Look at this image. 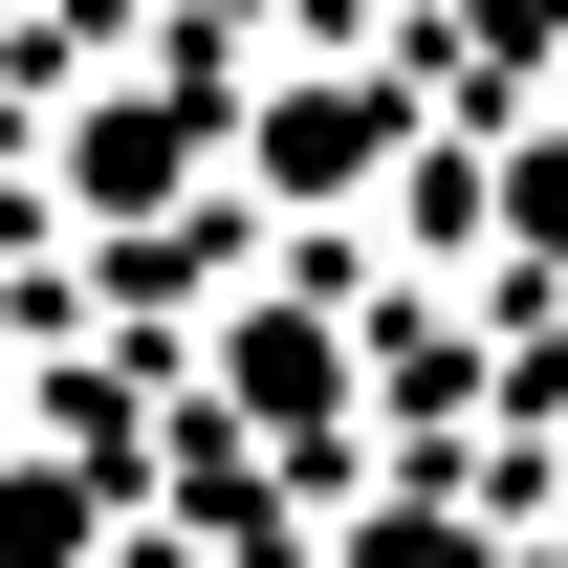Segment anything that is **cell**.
I'll return each mask as SVG.
<instances>
[{
  "label": "cell",
  "mask_w": 568,
  "mask_h": 568,
  "mask_svg": "<svg viewBox=\"0 0 568 568\" xmlns=\"http://www.w3.org/2000/svg\"><path fill=\"white\" fill-rule=\"evenodd\" d=\"M197 132H219V88H175V67H153V88H110V110L67 132V197H88V219H153L175 175H197Z\"/></svg>",
  "instance_id": "obj_1"
},
{
  "label": "cell",
  "mask_w": 568,
  "mask_h": 568,
  "mask_svg": "<svg viewBox=\"0 0 568 568\" xmlns=\"http://www.w3.org/2000/svg\"><path fill=\"white\" fill-rule=\"evenodd\" d=\"M263 175H284V197H372V175H394V88H284V110H263Z\"/></svg>",
  "instance_id": "obj_2"
},
{
  "label": "cell",
  "mask_w": 568,
  "mask_h": 568,
  "mask_svg": "<svg viewBox=\"0 0 568 568\" xmlns=\"http://www.w3.org/2000/svg\"><path fill=\"white\" fill-rule=\"evenodd\" d=\"M328 394H351V351H328V328H241V416H284V437H306Z\"/></svg>",
  "instance_id": "obj_3"
},
{
  "label": "cell",
  "mask_w": 568,
  "mask_h": 568,
  "mask_svg": "<svg viewBox=\"0 0 568 568\" xmlns=\"http://www.w3.org/2000/svg\"><path fill=\"white\" fill-rule=\"evenodd\" d=\"M88 547V481H44V459H22V481H0V568H67Z\"/></svg>",
  "instance_id": "obj_4"
},
{
  "label": "cell",
  "mask_w": 568,
  "mask_h": 568,
  "mask_svg": "<svg viewBox=\"0 0 568 568\" xmlns=\"http://www.w3.org/2000/svg\"><path fill=\"white\" fill-rule=\"evenodd\" d=\"M503 219H525V241L568 263V153H525V175H503Z\"/></svg>",
  "instance_id": "obj_5"
}]
</instances>
